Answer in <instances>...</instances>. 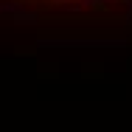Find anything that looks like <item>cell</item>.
Here are the masks:
<instances>
[{
    "label": "cell",
    "instance_id": "obj_1",
    "mask_svg": "<svg viewBox=\"0 0 132 132\" xmlns=\"http://www.w3.org/2000/svg\"><path fill=\"white\" fill-rule=\"evenodd\" d=\"M0 9L17 11H39V14H76V17H96V14H115L129 11L132 0H0Z\"/></svg>",
    "mask_w": 132,
    "mask_h": 132
}]
</instances>
